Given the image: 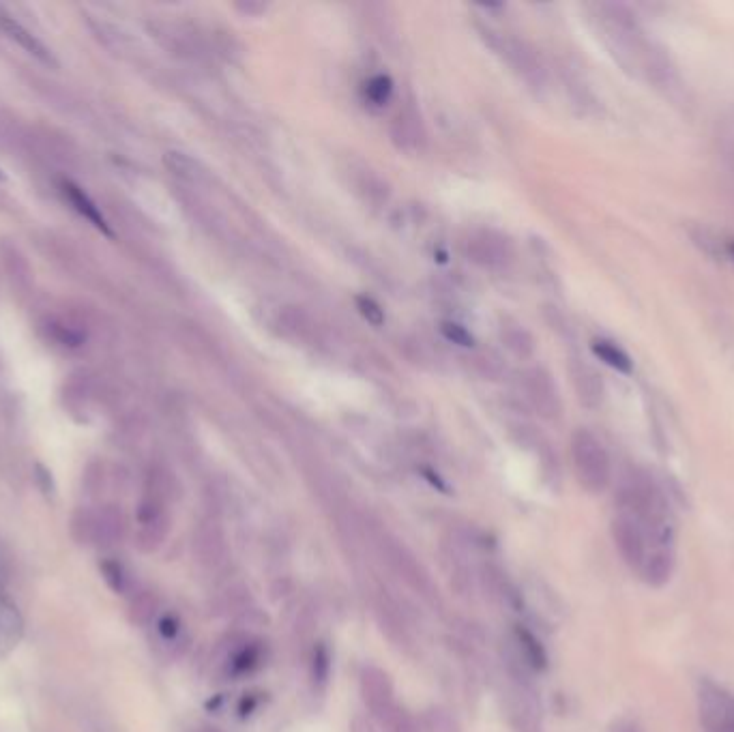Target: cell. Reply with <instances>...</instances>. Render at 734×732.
<instances>
[{
    "mask_svg": "<svg viewBox=\"0 0 734 732\" xmlns=\"http://www.w3.org/2000/svg\"><path fill=\"white\" fill-rule=\"evenodd\" d=\"M597 24L601 37L608 43L610 54L616 58L627 73L644 82L653 84V89L664 93L672 101H683L685 84L679 76L677 65L672 63L668 50L657 43L647 28L640 24L636 13L621 3L597 5Z\"/></svg>",
    "mask_w": 734,
    "mask_h": 732,
    "instance_id": "cell-1",
    "label": "cell"
},
{
    "mask_svg": "<svg viewBox=\"0 0 734 732\" xmlns=\"http://www.w3.org/2000/svg\"><path fill=\"white\" fill-rule=\"evenodd\" d=\"M571 462H574L576 477L586 492L601 494L610 486V456L604 443L593 432L578 430L571 436Z\"/></svg>",
    "mask_w": 734,
    "mask_h": 732,
    "instance_id": "cell-2",
    "label": "cell"
},
{
    "mask_svg": "<svg viewBox=\"0 0 734 732\" xmlns=\"http://www.w3.org/2000/svg\"><path fill=\"white\" fill-rule=\"evenodd\" d=\"M372 539L376 544V550L383 556V561L389 565L391 572L395 576H400L410 589L415 593H419L423 599L428 602H434L438 597V589L432 580V576L428 574V569L423 567V563L417 559V556L410 552L408 546H404L400 539H395L393 535H389L387 531H374Z\"/></svg>",
    "mask_w": 734,
    "mask_h": 732,
    "instance_id": "cell-3",
    "label": "cell"
},
{
    "mask_svg": "<svg viewBox=\"0 0 734 732\" xmlns=\"http://www.w3.org/2000/svg\"><path fill=\"white\" fill-rule=\"evenodd\" d=\"M612 539L616 550L621 554V559L629 565L631 572H636L638 576L642 572L644 561L649 559V554L655 550H664L653 548L644 526L634 516H629L619 509H616V516L612 520Z\"/></svg>",
    "mask_w": 734,
    "mask_h": 732,
    "instance_id": "cell-4",
    "label": "cell"
},
{
    "mask_svg": "<svg viewBox=\"0 0 734 732\" xmlns=\"http://www.w3.org/2000/svg\"><path fill=\"white\" fill-rule=\"evenodd\" d=\"M698 715L704 732H734V696L722 685H698Z\"/></svg>",
    "mask_w": 734,
    "mask_h": 732,
    "instance_id": "cell-5",
    "label": "cell"
},
{
    "mask_svg": "<svg viewBox=\"0 0 734 732\" xmlns=\"http://www.w3.org/2000/svg\"><path fill=\"white\" fill-rule=\"evenodd\" d=\"M359 690H361V698L365 702V707L370 709V713L376 717V722L383 720L389 711L398 707L391 677L383 668L372 666V664L363 666L361 677H359Z\"/></svg>",
    "mask_w": 734,
    "mask_h": 732,
    "instance_id": "cell-6",
    "label": "cell"
},
{
    "mask_svg": "<svg viewBox=\"0 0 734 732\" xmlns=\"http://www.w3.org/2000/svg\"><path fill=\"white\" fill-rule=\"evenodd\" d=\"M194 554L200 565L207 569H217L228 559L226 535L219 529L217 522H202L194 533Z\"/></svg>",
    "mask_w": 734,
    "mask_h": 732,
    "instance_id": "cell-7",
    "label": "cell"
},
{
    "mask_svg": "<svg viewBox=\"0 0 734 732\" xmlns=\"http://www.w3.org/2000/svg\"><path fill=\"white\" fill-rule=\"evenodd\" d=\"M24 636V621L18 606L11 602L0 582V660L18 647Z\"/></svg>",
    "mask_w": 734,
    "mask_h": 732,
    "instance_id": "cell-8",
    "label": "cell"
},
{
    "mask_svg": "<svg viewBox=\"0 0 734 732\" xmlns=\"http://www.w3.org/2000/svg\"><path fill=\"white\" fill-rule=\"evenodd\" d=\"M0 31H3L11 41H16L22 50H26L28 54H33L35 58H39L41 63H48V65L56 67L54 54L46 46H43V43L31 31H28V28H24L16 18L9 16L5 9H0Z\"/></svg>",
    "mask_w": 734,
    "mask_h": 732,
    "instance_id": "cell-9",
    "label": "cell"
},
{
    "mask_svg": "<svg viewBox=\"0 0 734 732\" xmlns=\"http://www.w3.org/2000/svg\"><path fill=\"white\" fill-rule=\"evenodd\" d=\"M511 644L516 649L518 664L526 670H543L548 666V655L543 651L541 642L526 627H513Z\"/></svg>",
    "mask_w": 734,
    "mask_h": 732,
    "instance_id": "cell-10",
    "label": "cell"
},
{
    "mask_svg": "<svg viewBox=\"0 0 734 732\" xmlns=\"http://www.w3.org/2000/svg\"><path fill=\"white\" fill-rule=\"evenodd\" d=\"M376 617L383 632L398 644V647H408L410 644V634H408V625L404 623V617L395 608V604L387 597H380L376 602Z\"/></svg>",
    "mask_w": 734,
    "mask_h": 732,
    "instance_id": "cell-11",
    "label": "cell"
},
{
    "mask_svg": "<svg viewBox=\"0 0 734 732\" xmlns=\"http://www.w3.org/2000/svg\"><path fill=\"white\" fill-rule=\"evenodd\" d=\"M264 653L260 642H243L241 647H234L226 657V672L230 677L252 675L256 668L262 666Z\"/></svg>",
    "mask_w": 734,
    "mask_h": 732,
    "instance_id": "cell-12",
    "label": "cell"
},
{
    "mask_svg": "<svg viewBox=\"0 0 734 732\" xmlns=\"http://www.w3.org/2000/svg\"><path fill=\"white\" fill-rule=\"evenodd\" d=\"M574 385L576 391L580 395L582 404L586 406H599L604 402V383H601V376L589 368V365L578 363L574 368Z\"/></svg>",
    "mask_w": 734,
    "mask_h": 732,
    "instance_id": "cell-13",
    "label": "cell"
},
{
    "mask_svg": "<svg viewBox=\"0 0 734 732\" xmlns=\"http://www.w3.org/2000/svg\"><path fill=\"white\" fill-rule=\"evenodd\" d=\"M63 194L73 204V209H76L84 219H88V222H91L97 230H101L104 234H112V230L106 222V217L99 213V209L95 207V202L88 198V194L84 192V189H80L78 185H73V183L67 181V183H63Z\"/></svg>",
    "mask_w": 734,
    "mask_h": 732,
    "instance_id": "cell-14",
    "label": "cell"
},
{
    "mask_svg": "<svg viewBox=\"0 0 734 732\" xmlns=\"http://www.w3.org/2000/svg\"><path fill=\"white\" fill-rule=\"evenodd\" d=\"M591 350L599 361H604L608 368L616 370L619 374L634 372V359H631L619 344H614L610 340H595L591 344Z\"/></svg>",
    "mask_w": 734,
    "mask_h": 732,
    "instance_id": "cell-15",
    "label": "cell"
},
{
    "mask_svg": "<svg viewBox=\"0 0 734 732\" xmlns=\"http://www.w3.org/2000/svg\"><path fill=\"white\" fill-rule=\"evenodd\" d=\"M533 400H535L539 411L543 415H548V417L559 415V411H561L559 395H556V389L552 385L550 376H546L543 372L533 374Z\"/></svg>",
    "mask_w": 734,
    "mask_h": 732,
    "instance_id": "cell-16",
    "label": "cell"
},
{
    "mask_svg": "<svg viewBox=\"0 0 734 732\" xmlns=\"http://www.w3.org/2000/svg\"><path fill=\"white\" fill-rule=\"evenodd\" d=\"M421 730L423 732H460V724L455 717L443 707H430L421 713Z\"/></svg>",
    "mask_w": 734,
    "mask_h": 732,
    "instance_id": "cell-17",
    "label": "cell"
},
{
    "mask_svg": "<svg viewBox=\"0 0 734 732\" xmlns=\"http://www.w3.org/2000/svg\"><path fill=\"white\" fill-rule=\"evenodd\" d=\"M385 732H423L421 724L404 707H395L378 722Z\"/></svg>",
    "mask_w": 734,
    "mask_h": 732,
    "instance_id": "cell-18",
    "label": "cell"
},
{
    "mask_svg": "<svg viewBox=\"0 0 734 732\" xmlns=\"http://www.w3.org/2000/svg\"><path fill=\"white\" fill-rule=\"evenodd\" d=\"M391 95H393V80L385 76V73H378V76L365 82V97L370 99L374 106L387 104Z\"/></svg>",
    "mask_w": 734,
    "mask_h": 732,
    "instance_id": "cell-19",
    "label": "cell"
},
{
    "mask_svg": "<svg viewBox=\"0 0 734 732\" xmlns=\"http://www.w3.org/2000/svg\"><path fill=\"white\" fill-rule=\"evenodd\" d=\"M157 634L166 644H176L181 640L183 625L179 619L174 617V614H164V617L157 621Z\"/></svg>",
    "mask_w": 734,
    "mask_h": 732,
    "instance_id": "cell-20",
    "label": "cell"
},
{
    "mask_svg": "<svg viewBox=\"0 0 734 732\" xmlns=\"http://www.w3.org/2000/svg\"><path fill=\"white\" fill-rule=\"evenodd\" d=\"M440 331H443L445 338H447L449 342H453V344L464 346V348L475 346L473 333H471V331H466L462 325H458V322H443V325H440Z\"/></svg>",
    "mask_w": 734,
    "mask_h": 732,
    "instance_id": "cell-21",
    "label": "cell"
},
{
    "mask_svg": "<svg viewBox=\"0 0 734 732\" xmlns=\"http://www.w3.org/2000/svg\"><path fill=\"white\" fill-rule=\"evenodd\" d=\"M357 310H359V314L367 320V322H370V325H374V327H380V325H383V322H385V312H383V307H380L374 299H370V297H357Z\"/></svg>",
    "mask_w": 734,
    "mask_h": 732,
    "instance_id": "cell-22",
    "label": "cell"
},
{
    "mask_svg": "<svg viewBox=\"0 0 734 732\" xmlns=\"http://www.w3.org/2000/svg\"><path fill=\"white\" fill-rule=\"evenodd\" d=\"M329 651L327 647H320L314 651V660H312V679L316 685H325L329 679Z\"/></svg>",
    "mask_w": 734,
    "mask_h": 732,
    "instance_id": "cell-23",
    "label": "cell"
},
{
    "mask_svg": "<svg viewBox=\"0 0 734 732\" xmlns=\"http://www.w3.org/2000/svg\"><path fill=\"white\" fill-rule=\"evenodd\" d=\"M104 578L108 580V584L116 593L125 591L127 576H125V569L119 563H106L104 565Z\"/></svg>",
    "mask_w": 734,
    "mask_h": 732,
    "instance_id": "cell-24",
    "label": "cell"
},
{
    "mask_svg": "<svg viewBox=\"0 0 734 732\" xmlns=\"http://www.w3.org/2000/svg\"><path fill=\"white\" fill-rule=\"evenodd\" d=\"M610 732H642V730H640V726H638V724H634V722L621 720V722H616V724L610 728Z\"/></svg>",
    "mask_w": 734,
    "mask_h": 732,
    "instance_id": "cell-25",
    "label": "cell"
},
{
    "mask_svg": "<svg viewBox=\"0 0 734 732\" xmlns=\"http://www.w3.org/2000/svg\"><path fill=\"white\" fill-rule=\"evenodd\" d=\"M726 254H728V258L734 262V239H730V241L726 243Z\"/></svg>",
    "mask_w": 734,
    "mask_h": 732,
    "instance_id": "cell-26",
    "label": "cell"
},
{
    "mask_svg": "<svg viewBox=\"0 0 734 732\" xmlns=\"http://www.w3.org/2000/svg\"><path fill=\"white\" fill-rule=\"evenodd\" d=\"M0 179H5V174H3V170H0Z\"/></svg>",
    "mask_w": 734,
    "mask_h": 732,
    "instance_id": "cell-27",
    "label": "cell"
}]
</instances>
